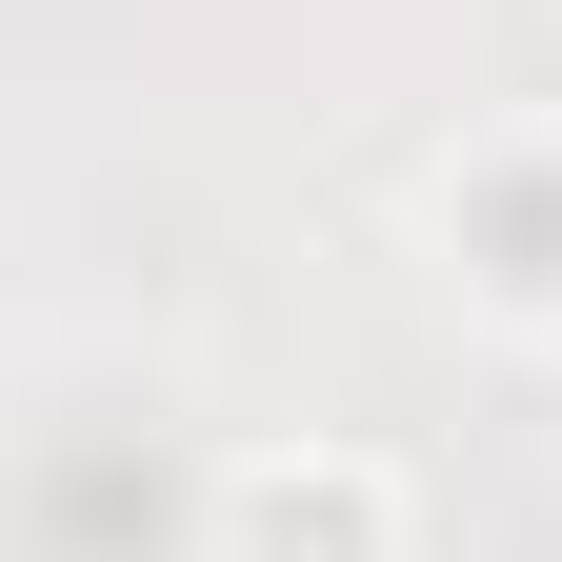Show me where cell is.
Listing matches in <instances>:
<instances>
[{
  "mask_svg": "<svg viewBox=\"0 0 562 562\" xmlns=\"http://www.w3.org/2000/svg\"><path fill=\"white\" fill-rule=\"evenodd\" d=\"M201 562H422L402 462H362V442H261V462H222V503H201Z\"/></svg>",
  "mask_w": 562,
  "mask_h": 562,
  "instance_id": "obj_2",
  "label": "cell"
},
{
  "mask_svg": "<svg viewBox=\"0 0 562 562\" xmlns=\"http://www.w3.org/2000/svg\"><path fill=\"white\" fill-rule=\"evenodd\" d=\"M422 281L482 341H562V121H462L422 161Z\"/></svg>",
  "mask_w": 562,
  "mask_h": 562,
  "instance_id": "obj_1",
  "label": "cell"
}]
</instances>
